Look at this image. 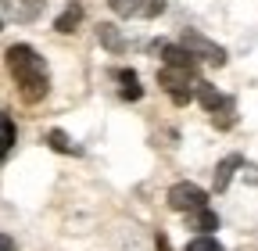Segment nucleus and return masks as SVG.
Wrapping results in <instances>:
<instances>
[{"mask_svg":"<svg viewBox=\"0 0 258 251\" xmlns=\"http://www.w3.org/2000/svg\"><path fill=\"white\" fill-rule=\"evenodd\" d=\"M0 251H18V247H15V240H11V237L0 233Z\"/></svg>","mask_w":258,"mask_h":251,"instance_id":"nucleus-17","label":"nucleus"},{"mask_svg":"<svg viewBox=\"0 0 258 251\" xmlns=\"http://www.w3.org/2000/svg\"><path fill=\"white\" fill-rule=\"evenodd\" d=\"M154 244H158V251H172V247H169V240H165V237H161V233L154 237Z\"/></svg>","mask_w":258,"mask_h":251,"instance_id":"nucleus-18","label":"nucleus"},{"mask_svg":"<svg viewBox=\"0 0 258 251\" xmlns=\"http://www.w3.org/2000/svg\"><path fill=\"white\" fill-rule=\"evenodd\" d=\"M8 72L11 79L18 83V93H22V101L29 104H36L47 97V90H50V76H47V61L32 50L29 43H15L8 47Z\"/></svg>","mask_w":258,"mask_h":251,"instance_id":"nucleus-1","label":"nucleus"},{"mask_svg":"<svg viewBox=\"0 0 258 251\" xmlns=\"http://www.w3.org/2000/svg\"><path fill=\"white\" fill-rule=\"evenodd\" d=\"M186 251H226L215 237H194L190 244H186Z\"/></svg>","mask_w":258,"mask_h":251,"instance_id":"nucleus-15","label":"nucleus"},{"mask_svg":"<svg viewBox=\"0 0 258 251\" xmlns=\"http://www.w3.org/2000/svg\"><path fill=\"white\" fill-rule=\"evenodd\" d=\"M183 47H186L194 57H205L208 65H226V50H222L219 43L205 40L201 33H194V29H186V33H183Z\"/></svg>","mask_w":258,"mask_h":251,"instance_id":"nucleus-4","label":"nucleus"},{"mask_svg":"<svg viewBox=\"0 0 258 251\" xmlns=\"http://www.w3.org/2000/svg\"><path fill=\"white\" fill-rule=\"evenodd\" d=\"M158 83H161V90H165L176 104H186V101L194 97V83H198V79H194V72H186V69H169V65H161Z\"/></svg>","mask_w":258,"mask_h":251,"instance_id":"nucleus-2","label":"nucleus"},{"mask_svg":"<svg viewBox=\"0 0 258 251\" xmlns=\"http://www.w3.org/2000/svg\"><path fill=\"white\" fill-rule=\"evenodd\" d=\"M79 22H83V8H79V4H69V8H64V11L57 15L54 29H57V33H64V36H69V33H76V29H79Z\"/></svg>","mask_w":258,"mask_h":251,"instance_id":"nucleus-10","label":"nucleus"},{"mask_svg":"<svg viewBox=\"0 0 258 251\" xmlns=\"http://www.w3.org/2000/svg\"><path fill=\"white\" fill-rule=\"evenodd\" d=\"M212 122H215V130H230V126L237 122V115H233V104H230V108H222V111H219Z\"/></svg>","mask_w":258,"mask_h":251,"instance_id":"nucleus-16","label":"nucleus"},{"mask_svg":"<svg viewBox=\"0 0 258 251\" xmlns=\"http://www.w3.org/2000/svg\"><path fill=\"white\" fill-rule=\"evenodd\" d=\"M244 165V158L240 154H230L226 162H219V169H215V191H226L230 186V179H233V172Z\"/></svg>","mask_w":258,"mask_h":251,"instance_id":"nucleus-9","label":"nucleus"},{"mask_svg":"<svg viewBox=\"0 0 258 251\" xmlns=\"http://www.w3.org/2000/svg\"><path fill=\"white\" fill-rule=\"evenodd\" d=\"M194 97H198V101H201V108H205V111H212V115H219L222 108H230V104H233V101L226 97V93H219L212 83H194Z\"/></svg>","mask_w":258,"mask_h":251,"instance_id":"nucleus-5","label":"nucleus"},{"mask_svg":"<svg viewBox=\"0 0 258 251\" xmlns=\"http://www.w3.org/2000/svg\"><path fill=\"white\" fill-rule=\"evenodd\" d=\"M97 36H101V43H104L108 50H122V47H125V40L118 36V29L108 25V22H104V25H97Z\"/></svg>","mask_w":258,"mask_h":251,"instance_id":"nucleus-13","label":"nucleus"},{"mask_svg":"<svg viewBox=\"0 0 258 251\" xmlns=\"http://www.w3.org/2000/svg\"><path fill=\"white\" fill-rule=\"evenodd\" d=\"M115 76H118V83H122V97H125V101H140V97H144L140 76H137L133 69H122V72H115Z\"/></svg>","mask_w":258,"mask_h":251,"instance_id":"nucleus-8","label":"nucleus"},{"mask_svg":"<svg viewBox=\"0 0 258 251\" xmlns=\"http://www.w3.org/2000/svg\"><path fill=\"white\" fill-rule=\"evenodd\" d=\"M111 11L122 15V18H133V15H144L147 11V0H108Z\"/></svg>","mask_w":258,"mask_h":251,"instance_id":"nucleus-12","label":"nucleus"},{"mask_svg":"<svg viewBox=\"0 0 258 251\" xmlns=\"http://www.w3.org/2000/svg\"><path fill=\"white\" fill-rule=\"evenodd\" d=\"M47 144H50L54 151H61V154H76V151H79V147H72V140L64 137L61 130H50V133H47Z\"/></svg>","mask_w":258,"mask_h":251,"instance_id":"nucleus-14","label":"nucleus"},{"mask_svg":"<svg viewBox=\"0 0 258 251\" xmlns=\"http://www.w3.org/2000/svg\"><path fill=\"white\" fill-rule=\"evenodd\" d=\"M161 57H165L169 69H186V72H198V57H194L183 43H161Z\"/></svg>","mask_w":258,"mask_h":251,"instance_id":"nucleus-6","label":"nucleus"},{"mask_svg":"<svg viewBox=\"0 0 258 251\" xmlns=\"http://www.w3.org/2000/svg\"><path fill=\"white\" fill-rule=\"evenodd\" d=\"M219 226V215L212 208H198V212H190V230H198L201 237H212V230Z\"/></svg>","mask_w":258,"mask_h":251,"instance_id":"nucleus-7","label":"nucleus"},{"mask_svg":"<svg viewBox=\"0 0 258 251\" xmlns=\"http://www.w3.org/2000/svg\"><path fill=\"white\" fill-rule=\"evenodd\" d=\"M169 208L172 212H198L208 208V194L198 183H172L169 186Z\"/></svg>","mask_w":258,"mask_h":251,"instance_id":"nucleus-3","label":"nucleus"},{"mask_svg":"<svg viewBox=\"0 0 258 251\" xmlns=\"http://www.w3.org/2000/svg\"><path fill=\"white\" fill-rule=\"evenodd\" d=\"M11 147H15V122L8 118V111H0V162L11 154Z\"/></svg>","mask_w":258,"mask_h":251,"instance_id":"nucleus-11","label":"nucleus"}]
</instances>
